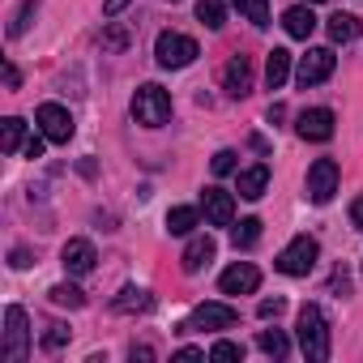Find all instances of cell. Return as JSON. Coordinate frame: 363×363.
<instances>
[{
  "label": "cell",
  "instance_id": "obj_1",
  "mask_svg": "<svg viewBox=\"0 0 363 363\" xmlns=\"http://www.w3.org/2000/svg\"><path fill=\"white\" fill-rule=\"evenodd\" d=\"M295 329H299V350H303V359H308V363H325V359H329V320H325V312H320L316 303H303Z\"/></svg>",
  "mask_w": 363,
  "mask_h": 363
},
{
  "label": "cell",
  "instance_id": "obj_2",
  "mask_svg": "<svg viewBox=\"0 0 363 363\" xmlns=\"http://www.w3.org/2000/svg\"><path fill=\"white\" fill-rule=\"evenodd\" d=\"M133 120L145 124V128H162L171 120V94L162 86H154V82L137 86V94H133Z\"/></svg>",
  "mask_w": 363,
  "mask_h": 363
},
{
  "label": "cell",
  "instance_id": "obj_3",
  "mask_svg": "<svg viewBox=\"0 0 363 363\" xmlns=\"http://www.w3.org/2000/svg\"><path fill=\"white\" fill-rule=\"evenodd\" d=\"M154 56H158L162 69H189V65L201 56V48H197V39L179 35V30H162L158 43H154Z\"/></svg>",
  "mask_w": 363,
  "mask_h": 363
},
{
  "label": "cell",
  "instance_id": "obj_4",
  "mask_svg": "<svg viewBox=\"0 0 363 363\" xmlns=\"http://www.w3.org/2000/svg\"><path fill=\"white\" fill-rule=\"evenodd\" d=\"M316 257H320V244L312 240V235H295L282 252H278V274H286V278H303V274H312V265H316Z\"/></svg>",
  "mask_w": 363,
  "mask_h": 363
},
{
  "label": "cell",
  "instance_id": "obj_5",
  "mask_svg": "<svg viewBox=\"0 0 363 363\" xmlns=\"http://www.w3.org/2000/svg\"><path fill=\"white\" fill-rule=\"evenodd\" d=\"M240 320V312L231 308V303H201V308H193V316L184 320V325H179V329H184V333H214V329H231Z\"/></svg>",
  "mask_w": 363,
  "mask_h": 363
},
{
  "label": "cell",
  "instance_id": "obj_6",
  "mask_svg": "<svg viewBox=\"0 0 363 363\" xmlns=\"http://www.w3.org/2000/svg\"><path fill=\"white\" fill-rule=\"evenodd\" d=\"M337 193V162L333 158H316L308 167V201L312 206H329Z\"/></svg>",
  "mask_w": 363,
  "mask_h": 363
},
{
  "label": "cell",
  "instance_id": "obj_7",
  "mask_svg": "<svg viewBox=\"0 0 363 363\" xmlns=\"http://www.w3.org/2000/svg\"><path fill=\"white\" fill-rule=\"evenodd\" d=\"M26 350H30V329H26V312L18 308V303H9V312H5V354L9 363H22L26 359Z\"/></svg>",
  "mask_w": 363,
  "mask_h": 363
},
{
  "label": "cell",
  "instance_id": "obj_8",
  "mask_svg": "<svg viewBox=\"0 0 363 363\" xmlns=\"http://www.w3.org/2000/svg\"><path fill=\"white\" fill-rule=\"evenodd\" d=\"M333 65H337V56H333V48H312L308 56H299V69H295V82L308 90V86H320L329 73H333Z\"/></svg>",
  "mask_w": 363,
  "mask_h": 363
},
{
  "label": "cell",
  "instance_id": "obj_9",
  "mask_svg": "<svg viewBox=\"0 0 363 363\" xmlns=\"http://www.w3.org/2000/svg\"><path fill=\"white\" fill-rule=\"evenodd\" d=\"M35 124H39V133H43L48 141H56V145H65V141L73 137V116H69V107H60V103H43V107L35 111Z\"/></svg>",
  "mask_w": 363,
  "mask_h": 363
},
{
  "label": "cell",
  "instance_id": "obj_10",
  "mask_svg": "<svg viewBox=\"0 0 363 363\" xmlns=\"http://www.w3.org/2000/svg\"><path fill=\"white\" fill-rule=\"evenodd\" d=\"M257 286H261V269L248 265V261H235V265L223 269V278H218V291H223V295H252Z\"/></svg>",
  "mask_w": 363,
  "mask_h": 363
},
{
  "label": "cell",
  "instance_id": "obj_11",
  "mask_svg": "<svg viewBox=\"0 0 363 363\" xmlns=\"http://www.w3.org/2000/svg\"><path fill=\"white\" fill-rule=\"evenodd\" d=\"M295 133H299L303 141H329V137H333V111H329V107H308V111H299Z\"/></svg>",
  "mask_w": 363,
  "mask_h": 363
},
{
  "label": "cell",
  "instance_id": "obj_12",
  "mask_svg": "<svg viewBox=\"0 0 363 363\" xmlns=\"http://www.w3.org/2000/svg\"><path fill=\"white\" fill-rule=\"evenodd\" d=\"M201 214H206L210 227H235V201H231V193L206 189L201 193Z\"/></svg>",
  "mask_w": 363,
  "mask_h": 363
},
{
  "label": "cell",
  "instance_id": "obj_13",
  "mask_svg": "<svg viewBox=\"0 0 363 363\" xmlns=\"http://www.w3.org/2000/svg\"><path fill=\"white\" fill-rule=\"evenodd\" d=\"M94 244L90 240H69L65 248H60V265H65V274L69 278H86L90 269H94Z\"/></svg>",
  "mask_w": 363,
  "mask_h": 363
},
{
  "label": "cell",
  "instance_id": "obj_14",
  "mask_svg": "<svg viewBox=\"0 0 363 363\" xmlns=\"http://www.w3.org/2000/svg\"><path fill=\"white\" fill-rule=\"evenodd\" d=\"M223 86H227L231 99H244V94L252 90V60H248V56H231V65H227V73H223Z\"/></svg>",
  "mask_w": 363,
  "mask_h": 363
},
{
  "label": "cell",
  "instance_id": "obj_15",
  "mask_svg": "<svg viewBox=\"0 0 363 363\" xmlns=\"http://www.w3.org/2000/svg\"><path fill=\"white\" fill-rule=\"evenodd\" d=\"M214 240L210 235H193L189 240V248H184V257H179V265H184V274H201L210 261H214Z\"/></svg>",
  "mask_w": 363,
  "mask_h": 363
},
{
  "label": "cell",
  "instance_id": "obj_16",
  "mask_svg": "<svg viewBox=\"0 0 363 363\" xmlns=\"http://www.w3.org/2000/svg\"><path fill=\"white\" fill-rule=\"evenodd\" d=\"M282 26H286L291 39H312V30H316V13H312V5H295V9H286V13H282Z\"/></svg>",
  "mask_w": 363,
  "mask_h": 363
},
{
  "label": "cell",
  "instance_id": "obj_17",
  "mask_svg": "<svg viewBox=\"0 0 363 363\" xmlns=\"http://www.w3.org/2000/svg\"><path fill=\"white\" fill-rule=\"evenodd\" d=\"M265 189H269V167H265V162H257V167L240 171V197H244V201L265 197Z\"/></svg>",
  "mask_w": 363,
  "mask_h": 363
},
{
  "label": "cell",
  "instance_id": "obj_18",
  "mask_svg": "<svg viewBox=\"0 0 363 363\" xmlns=\"http://www.w3.org/2000/svg\"><path fill=\"white\" fill-rule=\"evenodd\" d=\"M111 308L124 312V316H133V312H150V308H154V295L141 291V286H124V291L111 299Z\"/></svg>",
  "mask_w": 363,
  "mask_h": 363
},
{
  "label": "cell",
  "instance_id": "obj_19",
  "mask_svg": "<svg viewBox=\"0 0 363 363\" xmlns=\"http://www.w3.org/2000/svg\"><path fill=\"white\" fill-rule=\"evenodd\" d=\"M286 77H291V52H286V48H274L269 60H265V82H269V90H282Z\"/></svg>",
  "mask_w": 363,
  "mask_h": 363
},
{
  "label": "cell",
  "instance_id": "obj_20",
  "mask_svg": "<svg viewBox=\"0 0 363 363\" xmlns=\"http://www.w3.org/2000/svg\"><path fill=\"white\" fill-rule=\"evenodd\" d=\"M197 223H201V214H197L193 206H175V210L167 214V231H171V235H193Z\"/></svg>",
  "mask_w": 363,
  "mask_h": 363
},
{
  "label": "cell",
  "instance_id": "obj_21",
  "mask_svg": "<svg viewBox=\"0 0 363 363\" xmlns=\"http://www.w3.org/2000/svg\"><path fill=\"white\" fill-rule=\"evenodd\" d=\"M329 39L333 43H354L359 39V18L354 13H333L329 18Z\"/></svg>",
  "mask_w": 363,
  "mask_h": 363
},
{
  "label": "cell",
  "instance_id": "obj_22",
  "mask_svg": "<svg viewBox=\"0 0 363 363\" xmlns=\"http://www.w3.org/2000/svg\"><path fill=\"white\" fill-rule=\"evenodd\" d=\"M22 141H26V124H22L18 116H9L5 128H0V150H5V154H18Z\"/></svg>",
  "mask_w": 363,
  "mask_h": 363
},
{
  "label": "cell",
  "instance_id": "obj_23",
  "mask_svg": "<svg viewBox=\"0 0 363 363\" xmlns=\"http://www.w3.org/2000/svg\"><path fill=\"white\" fill-rule=\"evenodd\" d=\"M257 346H261L269 359H286V350H291V342H286V333H282V329H261Z\"/></svg>",
  "mask_w": 363,
  "mask_h": 363
},
{
  "label": "cell",
  "instance_id": "obj_24",
  "mask_svg": "<svg viewBox=\"0 0 363 363\" xmlns=\"http://www.w3.org/2000/svg\"><path fill=\"white\" fill-rule=\"evenodd\" d=\"M197 18L210 30H223L227 26V5H223V0H197Z\"/></svg>",
  "mask_w": 363,
  "mask_h": 363
},
{
  "label": "cell",
  "instance_id": "obj_25",
  "mask_svg": "<svg viewBox=\"0 0 363 363\" xmlns=\"http://www.w3.org/2000/svg\"><path fill=\"white\" fill-rule=\"evenodd\" d=\"M48 295H52L56 308H86V295H82V286H73V282H60V286H52Z\"/></svg>",
  "mask_w": 363,
  "mask_h": 363
},
{
  "label": "cell",
  "instance_id": "obj_26",
  "mask_svg": "<svg viewBox=\"0 0 363 363\" xmlns=\"http://www.w3.org/2000/svg\"><path fill=\"white\" fill-rule=\"evenodd\" d=\"M231 5H235L252 26H269V0H231Z\"/></svg>",
  "mask_w": 363,
  "mask_h": 363
},
{
  "label": "cell",
  "instance_id": "obj_27",
  "mask_svg": "<svg viewBox=\"0 0 363 363\" xmlns=\"http://www.w3.org/2000/svg\"><path fill=\"white\" fill-rule=\"evenodd\" d=\"M231 240H235V248H257V240H261V218H240V227L231 231Z\"/></svg>",
  "mask_w": 363,
  "mask_h": 363
},
{
  "label": "cell",
  "instance_id": "obj_28",
  "mask_svg": "<svg viewBox=\"0 0 363 363\" xmlns=\"http://www.w3.org/2000/svg\"><path fill=\"white\" fill-rule=\"evenodd\" d=\"M210 359H214V363H235V359H244V346L223 337V342H214V346H210Z\"/></svg>",
  "mask_w": 363,
  "mask_h": 363
},
{
  "label": "cell",
  "instance_id": "obj_29",
  "mask_svg": "<svg viewBox=\"0 0 363 363\" xmlns=\"http://www.w3.org/2000/svg\"><path fill=\"white\" fill-rule=\"evenodd\" d=\"M35 9H39V0H22V9H18V18L9 22V35H13V39H18V35H26V26H30Z\"/></svg>",
  "mask_w": 363,
  "mask_h": 363
},
{
  "label": "cell",
  "instance_id": "obj_30",
  "mask_svg": "<svg viewBox=\"0 0 363 363\" xmlns=\"http://www.w3.org/2000/svg\"><path fill=\"white\" fill-rule=\"evenodd\" d=\"M124 48H128V30H124V26L103 30V52H124Z\"/></svg>",
  "mask_w": 363,
  "mask_h": 363
},
{
  "label": "cell",
  "instance_id": "obj_31",
  "mask_svg": "<svg viewBox=\"0 0 363 363\" xmlns=\"http://www.w3.org/2000/svg\"><path fill=\"white\" fill-rule=\"evenodd\" d=\"M60 346H69V325H48V333H43V350H60Z\"/></svg>",
  "mask_w": 363,
  "mask_h": 363
},
{
  "label": "cell",
  "instance_id": "obj_32",
  "mask_svg": "<svg viewBox=\"0 0 363 363\" xmlns=\"http://www.w3.org/2000/svg\"><path fill=\"white\" fill-rule=\"evenodd\" d=\"M235 158H240L235 150H218L214 154V175H231L235 171Z\"/></svg>",
  "mask_w": 363,
  "mask_h": 363
},
{
  "label": "cell",
  "instance_id": "obj_33",
  "mask_svg": "<svg viewBox=\"0 0 363 363\" xmlns=\"http://www.w3.org/2000/svg\"><path fill=\"white\" fill-rule=\"evenodd\" d=\"M282 308H286V299H282V295H274V299H261L257 316H261V320H274V316H282Z\"/></svg>",
  "mask_w": 363,
  "mask_h": 363
},
{
  "label": "cell",
  "instance_id": "obj_34",
  "mask_svg": "<svg viewBox=\"0 0 363 363\" xmlns=\"http://www.w3.org/2000/svg\"><path fill=\"white\" fill-rule=\"evenodd\" d=\"M43 141H48V137H30V141L22 145V150H26V158H43Z\"/></svg>",
  "mask_w": 363,
  "mask_h": 363
},
{
  "label": "cell",
  "instance_id": "obj_35",
  "mask_svg": "<svg viewBox=\"0 0 363 363\" xmlns=\"http://www.w3.org/2000/svg\"><path fill=\"white\" fill-rule=\"evenodd\" d=\"M9 265H13V269H26V265H30V252H26V248H13V261H9Z\"/></svg>",
  "mask_w": 363,
  "mask_h": 363
},
{
  "label": "cell",
  "instance_id": "obj_36",
  "mask_svg": "<svg viewBox=\"0 0 363 363\" xmlns=\"http://www.w3.org/2000/svg\"><path fill=\"white\" fill-rule=\"evenodd\" d=\"M124 5H128V0H103V13L116 18V13H124Z\"/></svg>",
  "mask_w": 363,
  "mask_h": 363
},
{
  "label": "cell",
  "instance_id": "obj_37",
  "mask_svg": "<svg viewBox=\"0 0 363 363\" xmlns=\"http://www.w3.org/2000/svg\"><path fill=\"white\" fill-rule=\"evenodd\" d=\"M350 223L363 231V197H354V206H350Z\"/></svg>",
  "mask_w": 363,
  "mask_h": 363
},
{
  "label": "cell",
  "instance_id": "obj_38",
  "mask_svg": "<svg viewBox=\"0 0 363 363\" xmlns=\"http://www.w3.org/2000/svg\"><path fill=\"white\" fill-rule=\"evenodd\" d=\"M175 359H206V350H197V346H184V350H175Z\"/></svg>",
  "mask_w": 363,
  "mask_h": 363
},
{
  "label": "cell",
  "instance_id": "obj_39",
  "mask_svg": "<svg viewBox=\"0 0 363 363\" xmlns=\"http://www.w3.org/2000/svg\"><path fill=\"white\" fill-rule=\"evenodd\" d=\"M5 82H9V90H18V82H22V73H18L13 65H5Z\"/></svg>",
  "mask_w": 363,
  "mask_h": 363
},
{
  "label": "cell",
  "instance_id": "obj_40",
  "mask_svg": "<svg viewBox=\"0 0 363 363\" xmlns=\"http://www.w3.org/2000/svg\"><path fill=\"white\" fill-rule=\"evenodd\" d=\"M133 359H141V363H150V359H154V350H150V346H133Z\"/></svg>",
  "mask_w": 363,
  "mask_h": 363
},
{
  "label": "cell",
  "instance_id": "obj_41",
  "mask_svg": "<svg viewBox=\"0 0 363 363\" xmlns=\"http://www.w3.org/2000/svg\"><path fill=\"white\" fill-rule=\"evenodd\" d=\"M303 5H320V0H303Z\"/></svg>",
  "mask_w": 363,
  "mask_h": 363
},
{
  "label": "cell",
  "instance_id": "obj_42",
  "mask_svg": "<svg viewBox=\"0 0 363 363\" xmlns=\"http://www.w3.org/2000/svg\"><path fill=\"white\" fill-rule=\"evenodd\" d=\"M171 5H175V0H171Z\"/></svg>",
  "mask_w": 363,
  "mask_h": 363
}]
</instances>
